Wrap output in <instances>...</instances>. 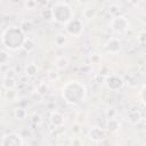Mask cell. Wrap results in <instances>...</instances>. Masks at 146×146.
Listing matches in <instances>:
<instances>
[{
	"instance_id": "obj_6",
	"label": "cell",
	"mask_w": 146,
	"mask_h": 146,
	"mask_svg": "<svg viewBox=\"0 0 146 146\" xmlns=\"http://www.w3.org/2000/svg\"><path fill=\"white\" fill-rule=\"evenodd\" d=\"M1 146H24V140L19 133L8 132L2 136Z\"/></svg>"
},
{
	"instance_id": "obj_35",
	"label": "cell",
	"mask_w": 146,
	"mask_h": 146,
	"mask_svg": "<svg viewBox=\"0 0 146 146\" xmlns=\"http://www.w3.org/2000/svg\"><path fill=\"white\" fill-rule=\"evenodd\" d=\"M16 76V73L13 68H8L5 73H3V76L2 78H15Z\"/></svg>"
},
{
	"instance_id": "obj_38",
	"label": "cell",
	"mask_w": 146,
	"mask_h": 146,
	"mask_svg": "<svg viewBox=\"0 0 146 146\" xmlns=\"http://www.w3.org/2000/svg\"><path fill=\"white\" fill-rule=\"evenodd\" d=\"M143 146H146V143H145V144H143Z\"/></svg>"
},
{
	"instance_id": "obj_7",
	"label": "cell",
	"mask_w": 146,
	"mask_h": 146,
	"mask_svg": "<svg viewBox=\"0 0 146 146\" xmlns=\"http://www.w3.org/2000/svg\"><path fill=\"white\" fill-rule=\"evenodd\" d=\"M124 83L125 82H124L123 78L117 74H110L105 79V86L112 91H117V90L122 89L124 87Z\"/></svg>"
},
{
	"instance_id": "obj_16",
	"label": "cell",
	"mask_w": 146,
	"mask_h": 146,
	"mask_svg": "<svg viewBox=\"0 0 146 146\" xmlns=\"http://www.w3.org/2000/svg\"><path fill=\"white\" fill-rule=\"evenodd\" d=\"M22 49L25 51V52H32L34 49H35V41L32 39V38H29L26 36L24 42H23V46H22Z\"/></svg>"
},
{
	"instance_id": "obj_12",
	"label": "cell",
	"mask_w": 146,
	"mask_h": 146,
	"mask_svg": "<svg viewBox=\"0 0 146 146\" xmlns=\"http://www.w3.org/2000/svg\"><path fill=\"white\" fill-rule=\"evenodd\" d=\"M105 128H106V130L110 133H115V132H117L120 130L121 123H120V121L117 119H111V120H107L106 121Z\"/></svg>"
},
{
	"instance_id": "obj_22",
	"label": "cell",
	"mask_w": 146,
	"mask_h": 146,
	"mask_svg": "<svg viewBox=\"0 0 146 146\" xmlns=\"http://www.w3.org/2000/svg\"><path fill=\"white\" fill-rule=\"evenodd\" d=\"M47 78H48V80H49L50 82H57V81L60 79V74H59L58 70H56V68H51V70L48 71V73H47Z\"/></svg>"
},
{
	"instance_id": "obj_15",
	"label": "cell",
	"mask_w": 146,
	"mask_h": 146,
	"mask_svg": "<svg viewBox=\"0 0 146 146\" xmlns=\"http://www.w3.org/2000/svg\"><path fill=\"white\" fill-rule=\"evenodd\" d=\"M17 81L15 78H2V88L5 90H15Z\"/></svg>"
},
{
	"instance_id": "obj_10",
	"label": "cell",
	"mask_w": 146,
	"mask_h": 146,
	"mask_svg": "<svg viewBox=\"0 0 146 146\" xmlns=\"http://www.w3.org/2000/svg\"><path fill=\"white\" fill-rule=\"evenodd\" d=\"M49 121H50L52 127L63 128V125L65 124V116L58 111H52L50 116H49Z\"/></svg>"
},
{
	"instance_id": "obj_23",
	"label": "cell",
	"mask_w": 146,
	"mask_h": 146,
	"mask_svg": "<svg viewBox=\"0 0 146 146\" xmlns=\"http://www.w3.org/2000/svg\"><path fill=\"white\" fill-rule=\"evenodd\" d=\"M30 121H31V123H32L33 125L39 127V125L42 124L43 119H42V116H41L39 113H32V114L30 115Z\"/></svg>"
},
{
	"instance_id": "obj_17",
	"label": "cell",
	"mask_w": 146,
	"mask_h": 146,
	"mask_svg": "<svg viewBox=\"0 0 146 146\" xmlns=\"http://www.w3.org/2000/svg\"><path fill=\"white\" fill-rule=\"evenodd\" d=\"M97 15V9L94 8V7H86L83 10H82V16L83 18L90 21V19H94Z\"/></svg>"
},
{
	"instance_id": "obj_4",
	"label": "cell",
	"mask_w": 146,
	"mask_h": 146,
	"mask_svg": "<svg viewBox=\"0 0 146 146\" xmlns=\"http://www.w3.org/2000/svg\"><path fill=\"white\" fill-rule=\"evenodd\" d=\"M110 27L114 33H124L130 27V22L124 15L113 16L110 21Z\"/></svg>"
},
{
	"instance_id": "obj_26",
	"label": "cell",
	"mask_w": 146,
	"mask_h": 146,
	"mask_svg": "<svg viewBox=\"0 0 146 146\" xmlns=\"http://www.w3.org/2000/svg\"><path fill=\"white\" fill-rule=\"evenodd\" d=\"M87 119H88V116H87V114H86L84 112H79L78 115H76V120H75V122L79 123V124H81V125H83V124H86Z\"/></svg>"
},
{
	"instance_id": "obj_13",
	"label": "cell",
	"mask_w": 146,
	"mask_h": 146,
	"mask_svg": "<svg viewBox=\"0 0 146 146\" xmlns=\"http://www.w3.org/2000/svg\"><path fill=\"white\" fill-rule=\"evenodd\" d=\"M38 72H39V68L34 63H29L24 66V73L29 78H34L38 74Z\"/></svg>"
},
{
	"instance_id": "obj_2",
	"label": "cell",
	"mask_w": 146,
	"mask_h": 146,
	"mask_svg": "<svg viewBox=\"0 0 146 146\" xmlns=\"http://www.w3.org/2000/svg\"><path fill=\"white\" fill-rule=\"evenodd\" d=\"M25 33L17 25H10L3 29L1 33V44L3 49L13 52L22 49L23 42L25 40Z\"/></svg>"
},
{
	"instance_id": "obj_36",
	"label": "cell",
	"mask_w": 146,
	"mask_h": 146,
	"mask_svg": "<svg viewBox=\"0 0 146 146\" xmlns=\"http://www.w3.org/2000/svg\"><path fill=\"white\" fill-rule=\"evenodd\" d=\"M140 22H141V24H143V25L146 27V11H145V13L141 15V17H140Z\"/></svg>"
},
{
	"instance_id": "obj_19",
	"label": "cell",
	"mask_w": 146,
	"mask_h": 146,
	"mask_svg": "<svg viewBox=\"0 0 146 146\" xmlns=\"http://www.w3.org/2000/svg\"><path fill=\"white\" fill-rule=\"evenodd\" d=\"M128 119H129V122H130V123L137 124V123L140 122L141 115H140V113H139L138 111H131V112H129V114H128Z\"/></svg>"
},
{
	"instance_id": "obj_28",
	"label": "cell",
	"mask_w": 146,
	"mask_h": 146,
	"mask_svg": "<svg viewBox=\"0 0 146 146\" xmlns=\"http://www.w3.org/2000/svg\"><path fill=\"white\" fill-rule=\"evenodd\" d=\"M5 98H6L7 100H11V102H14V100L17 98V94H16L15 90H6Z\"/></svg>"
},
{
	"instance_id": "obj_37",
	"label": "cell",
	"mask_w": 146,
	"mask_h": 146,
	"mask_svg": "<svg viewBox=\"0 0 146 146\" xmlns=\"http://www.w3.org/2000/svg\"><path fill=\"white\" fill-rule=\"evenodd\" d=\"M144 133H145V137H146V128H145V130H144Z\"/></svg>"
},
{
	"instance_id": "obj_18",
	"label": "cell",
	"mask_w": 146,
	"mask_h": 146,
	"mask_svg": "<svg viewBox=\"0 0 146 146\" xmlns=\"http://www.w3.org/2000/svg\"><path fill=\"white\" fill-rule=\"evenodd\" d=\"M19 27L26 34V33H30L33 30V23H32L31 19H23L19 24Z\"/></svg>"
},
{
	"instance_id": "obj_32",
	"label": "cell",
	"mask_w": 146,
	"mask_h": 146,
	"mask_svg": "<svg viewBox=\"0 0 146 146\" xmlns=\"http://www.w3.org/2000/svg\"><path fill=\"white\" fill-rule=\"evenodd\" d=\"M139 98L144 106H146V84H144L139 91Z\"/></svg>"
},
{
	"instance_id": "obj_29",
	"label": "cell",
	"mask_w": 146,
	"mask_h": 146,
	"mask_svg": "<svg viewBox=\"0 0 146 146\" xmlns=\"http://www.w3.org/2000/svg\"><path fill=\"white\" fill-rule=\"evenodd\" d=\"M116 115H117V112L116 110L114 108H108L105 111V116L107 120H111V119H116Z\"/></svg>"
},
{
	"instance_id": "obj_3",
	"label": "cell",
	"mask_w": 146,
	"mask_h": 146,
	"mask_svg": "<svg viewBox=\"0 0 146 146\" xmlns=\"http://www.w3.org/2000/svg\"><path fill=\"white\" fill-rule=\"evenodd\" d=\"M51 10H52V21H55L58 24L66 25L73 19L74 11L67 2L64 1L55 2L51 7Z\"/></svg>"
},
{
	"instance_id": "obj_8",
	"label": "cell",
	"mask_w": 146,
	"mask_h": 146,
	"mask_svg": "<svg viewBox=\"0 0 146 146\" xmlns=\"http://www.w3.org/2000/svg\"><path fill=\"white\" fill-rule=\"evenodd\" d=\"M87 137L90 141L98 144V143H102L106 138V131H105V129H103L98 125H94V127L89 128V130L87 132Z\"/></svg>"
},
{
	"instance_id": "obj_31",
	"label": "cell",
	"mask_w": 146,
	"mask_h": 146,
	"mask_svg": "<svg viewBox=\"0 0 146 146\" xmlns=\"http://www.w3.org/2000/svg\"><path fill=\"white\" fill-rule=\"evenodd\" d=\"M70 146H83V140L79 136H74L73 138H71Z\"/></svg>"
},
{
	"instance_id": "obj_21",
	"label": "cell",
	"mask_w": 146,
	"mask_h": 146,
	"mask_svg": "<svg viewBox=\"0 0 146 146\" xmlns=\"http://www.w3.org/2000/svg\"><path fill=\"white\" fill-rule=\"evenodd\" d=\"M14 116H15V119L22 121V120H25L27 117V112L23 107H16L14 110Z\"/></svg>"
},
{
	"instance_id": "obj_14",
	"label": "cell",
	"mask_w": 146,
	"mask_h": 146,
	"mask_svg": "<svg viewBox=\"0 0 146 146\" xmlns=\"http://www.w3.org/2000/svg\"><path fill=\"white\" fill-rule=\"evenodd\" d=\"M55 64V67L56 70L58 71H63V70H66L67 66H68V58L65 57V56H60V57H57L54 62Z\"/></svg>"
},
{
	"instance_id": "obj_34",
	"label": "cell",
	"mask_w": 146,
	"mask_h": 146,
	"mask_svg": "<svg viewBox=\"0 0 146 146\" xmlns=\"http://www.w3.org/2000/svg\"><path fill=\"white\" fill-rule=\"evenodd\" d=\"M100 60H102V56L98 55V54H94V55L90 56V62H91V64H99Z\"/></svg>"
},
{
	"instance_id": "obj_9",
	"label": "cell",
	"mask_w": 146,
	"mask_h": 146,
	"mask_svg": "<svg viewBox=\"0 0 146 146\" xmlns=\"http://www.w3.org/2000/svg\"><path fill=\"white\" fill-rule=\"evenodd\" d=\"M104 50L107 52V54H111V55H116L119 54L121 50H122V42L116 39V38H111L108 39L105 44H104Z\"/></svg>"
},
{
	"instance_id": "obj_33",
	"label": "cell",
	"mask_w": 146,
	"mask_h": 146,
	"mask_svg": "<svg viewBox=\"0 0 146 146\" xmlns=\"http://www.w3.org/2000/svg\"><path fill=\"white\" fill-rule=\"evenodd\" d=\"M36 1H33V0H27V1H25L24 2V7L26 8V9H34L35 7H36Z\"/></svg>"
},
{
	"instance_id": "obj_25",
	"label": "cell",
	"mask_w": 146,
	"mask_h": 146,
	"mask_svg": "<svg viewBox=\"0 0 146 146\" xmlns=\"http://www.w3.org/2000/svg\"><path fill=\"white\" fill-rule=\"evenodd\" d=\"M120 10H121V6L119 3H111L108 6V11L113 15V16H117L120 15Z\"/></svg>"
},
{
	"instance_id": "obj_5",
	"label": "cell",
	"mask_w": 146,
	"mask_h": 146,
	"mask_svg": "<svg viewBox=\"0 0 146 146\" xmlns=\"http://www.w3.org/2000/svg\"><path fill=\"white\" fill-rule=\"evenodd\" d=\"M83 30H84V24L82 19L80 18H73L70 23L65 25L66 34L70 36H74V38H79L83 33Z\"/></svg>"
},
{
	"instance_id": "obj_20",
	"label": "cell",
	"mask_w": 146,
	"mask_h": 146,
	"mask_svg": "<svg viewBox=\"0 0 146 146\" xmlns=\"http://www.w3.org/2000/svg\"><path fill=\"white\" fill-rule=\"evenodd\" d=\"M10 57H11V52L2 48L1 51H0V64H1L2 66H5L7 63H9Z\"/></svg>"
},
{
	"instance_id": "obj_11",
	"label": "cell",
	"mask_w": 146,
	"mask_h": 146,
	"mask_svg": "<svg viewBox=\"0 0 146 146\" xmlns=\"http://www.w3.org/2000/svg\"><path fill=\"white\" fill-rule=\"evenodd\" d=\"M54 43L56 47L64 48L68 43V35L66 33H56L54 36Z\"/></svg>"
},
{
	"instance_id": "obj_30",
	"label": "cell",
	"mask_w": 146,
	"mask_h": 146,
	"mask_svg": "<svg viewBox=\"0 0 146 146\" xmlns=\"http://www.w3.org/2000/svg\"><path fill=\"white\" fill-rule=\"evenodd\" d=\"M71 130H72V132H73L74 136H79V135L82 132V125L79 124V123H76V122H74V123L72 124Z\"/></svg>"
},
{
	"instance_id": "obj_24",
	"label": "cell",
	"mask_w": 146,
	"mask_h": 146,
	"mask_svg": "<svg viewBox=\"0 0 146 146\" xmlns=\"http://www.w3.org/2000/svg\"><path fill=\"white\" fill-rule=\"evenodd\" d=\"M41 17L44 21H52V10H51V8H43L41 10Z\"/></svg>"
},
{
	"instance_id": "obj_1",
	"label": "cell",
	"mask_w": 146,
	"mask_h": 146,
	"mask_svg": "<svg viewBox=\"0 0 146 146\" xmlns=\"http://www.w3.org/2000/svg\"><path fill=\"white\" fill-rule=\"evenodd\" d=\"M60 95L64 102L68 105L75 106L83 103L88 96L87 87L79 80H71L63 84Z\"/></svg>"
},
{
	"instance_id": "obj_27",
	"label": "cell",
	"mask_w": 146,
	"mask_h": 146,
	"mask_svg": "<svg viewBox=\"0 0 146 146\" xmlns=\"http://www.w3.org/2000/svg\"><path fill=\"white\" fill-rule=\"evenodd\" d=\"M137 41L139 44H146V30H141L137 34Z\"/></svg>"
}]
</instances>
